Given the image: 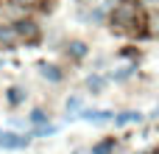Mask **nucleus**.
I'll use <instances>...</instances> for the list:
<instances>
[{
	"label": "nucleus",
	"mask_w": 159,
	"mask_h": 154,
	"mask_svg": "<svg viewBox=\"0 0 159 154\" xmlns=\"http://www.w3.org/2000/svg\"><path fill=\"white\" fill-rule=\"evenodd\" d=\"M31 137H22V135H11V132H3L0 135V149H22L28 146Z\"/></svg>",
	"instance_id": "obj_1"
},
{
	"label": "nucleus",
	"mask_w": 159,
	"mask_h": 154,
	"mask_svg": "<svg viewBox=\"0 0 159 154\" xmlns=\"http://www.w3.org/2000/svg\"><path fill=\"white\" fill-rule=\"evenodd\" d=\"M81 118L92 121V123H106V121H115V112H109V109H87V112H81Z\"/></svg>",
	"instance_id": "obj_2"
},
{
	"label": "nucleus",
	"mask_w": 159,
	"mask_h": 154,
	"mask_svg": "<svg viewBox=\"0 0 159 154\" xmlns=\"http://www.w3.org/2000/svg\"><path fill=\"white\" fill-rule=\"evenodd\" d=\"M140 118H143L140 112H123V115L115 118V126H126V123H134V121H140Z\"/></svg>",
	"instance_id": "obj_3"
},
{
	"label": "nucleus",
	"mask_w": 159,
	"mask_h": 154,
	"mask_svg": "<svg viewBox=\"0 0 159 154\" xmlns=\"http://www.w3.org/2000/svg\"><path fill=\"white\" fill-rule=\"evenodd\" d=\"M14 39H17V28H8V25H3V28H0V42H3V45H11Z\"/></svg>",
	"instance_id": "obj_4"
},
{
	"label": "nucleus",
	"mask_w": 159,
	"mask_h": 154,
	"mask_svg": "<svg viewBox=\"0 0 159 154\" xmlns=\"http://www.w3.org/2000/svg\"><path fill=\"white\" fill-rule=\"evenodd\" d=\"M42 76L50 79V81H59V79H61V73H59L56 67H50V65H42Z\"/></svg>",
	"instance_id": "obj_5"
},
{
	"label": "nucleus",
	"mask_w": 159,
	"mask_h": 154,
	"mask_svg": "<svg viewBox=\"0 0 159 154\" xmlns=\"http://www.w3.org/2000/svg\"><path fill=\"white\" fill-rule=\"evenodd\" d=\"M17 34H28V36H34L36 28H34V22H20V25H17Z\"/></svg>",
	"instance_id": "obj_6"
},
{
	"label": "nucleus",
	"mask_w": 159,
	"mask_h": 154,
	"mask_svg": "<svg viewBox=\"0 0 159 154\" xmlns=\"http://www.w3.org/2000/svg\"><path fill=\"white\" fill-rule=\"evenodd\" d=\"M22 98H25V95H22L20 87H11V90H8V101H11V104H20Z\"/></svg>",
	"instance_id": "obj_7"
},
{
	"label": "nucleus",
	"mask_w": 159,
	"mask_h": 154,
	"mask_svg": "<svg viewBox=\"0 0 159 154\" xmlns=\"http://www.w3.org/2000/svg\"><path fill=\"white\" fill-rule=\"evenodd\" d=\"M87 87H89V90H101V87H103V79H101V76H89V79H87Z\"/></svg>",
	"instance_id": "obj_8"
},
{
	"label": "nucleus",
	"mask_w": 159,
	"mask_h": 154,
	"mask_svg": "<svg viewBox=\"0 0 159 154\" xmlns=\"http://www.w3.org/2000/svg\"><path fill=\"white\" fill-rule=\"evenodd\" d=\"M70 48H73V56H84V53H87V48H84V42H73Z\"/></svg>",
	"instance_id": "obj_9"
},
{
	"label": "nucleus",
	"mask_w": 159,
	"mask_h": 154,
	"mask_svg": "<svg viewBox=\"0 0 159 154\" xmlns=\"http://www.w3.org/2000/svg\"><path fill=\"white\" fill-rule=\"evenodd\" d=\"M45 118H48V115H45L42 109H34V112H31V121H34V123H45Z\"/></svg>",
	"instance_id": "obj_10"
},
{
	"label": "nucleus",
	"mask_w": 159,
	"mask_h": 154,
	"mask_svg": "<svg viewBox=\"0 0 159 154\" xmlns=\"http://www.w3.org/2000/svg\"><path fill=\"white\" fill-rule=\"evenodd\" d=\"M78 107H81V98H70L67 101V112H75Z\"/></svg>",
	"instance_id": "obj_11"
},
{
	"label": "nucleus",
	"mask_w": 159,
	"mask_h": 154,
	"mask_svg": "<svg viewBox=\"0 0 159 154\" xmlns=\"http://www.w3.org/2000/svg\"><path fill=\"white\" fill-rule=\"evenodd\" d=\"M112 149V140H106V143H101V146H95V154H106Z\"/></svg>",
	"instance_id": "obj_12"
},
{
	"label": "nucleus",
	"mask_w": 159,
	"mask_h": 154,
	"mask_svg": "<svg viewBox=\"0 0 159 154\" xmlns=\"http://www.w3.org/2000/svg\"><path fill=\"white\" fill-rule=\"evenodd\" d=\"M78 154H81V152H78Z\"/></svg>",
	"instance_id": "obj_13"
}]
</instances>
